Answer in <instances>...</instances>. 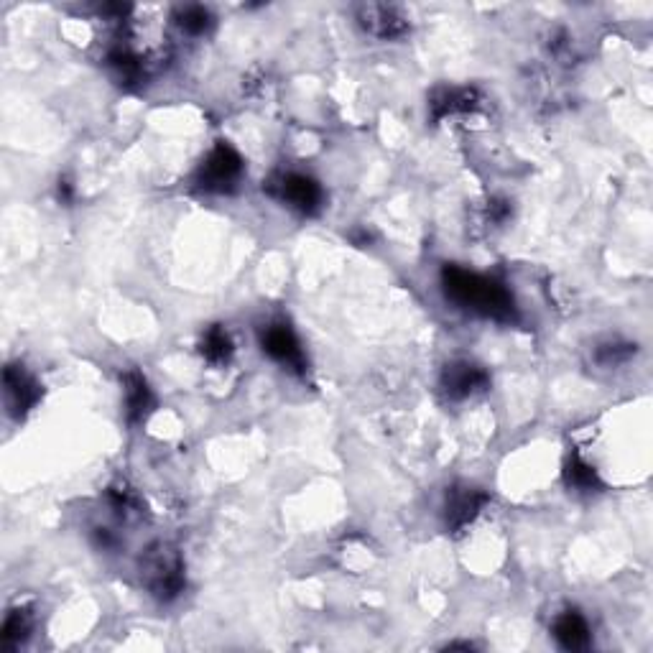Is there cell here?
Here are the masks:
<instances>
[{"label":"cell","instance_id":"obj_1","mask_svg":"<svg viewBox=\"0 0 653 653\" xmlns=\"http://www.w3.org/2000/svg\"><path fill=\"white\" fill-rule=\"evenodd\" d=\"M442 286L449 301L465 312L480 314L495 322H516L518 309L513 294L490 276H480L460 266H444Z\"/></svg>","mask_w":653,"mask_h":653},{"label":"cell","instance_id":"obj_2","mask_svg":"<svg viewBox=\"0 0 653 653\" xmlns=\"http://www.w3.org/2000/svg\"><path fill=\"white\" fill-rule=\"evenodd\" d=\"M240 177H243V159L228 143H217L205 159V164L199 166L197 184L205 192H233L238 187Z\"/></svg>","mask_w":653,"mask_h":653},{"label":"cell","instance_id":"obj_3","mask_svg":"<svg viewBox=\"0 0 653 653\" xmlns=\"http://www.w3.org/2000/svg\"><path fill=\"white\" fill-rule=\"evenodd\" d=\"M143 572H146L148 590L154 592L159 600L169 602L184 590L182 562H179L177 554H171V551H151L146 564H143Z\"/></svg>","mask_w":653,"mask_h":653},{"label":"cell","instance_id":"obj_4","mask_svg":"<svg viewBox=\"0 0 653 653\" xmlns=\"http://www.w3.org/2000/svg\"><path fill=\"white\" fill-rule=\"evenodd\" d=\"M261 347L268 358L294 370V373H304V368H307V358H304L299 337L294 335V330L286 322H271L268 327H263Z\"/></svg>","mask_w":653,"mask_h":653},{"label":"cell","instance_id":"obj_5","mask_svg":"<svg viewBox=\"0 0 653 653\" xmlns=\"http://www.w3.org/2000/svg\"><path fill=\"white\" fill-rule=\"evenodd\" d=\"M268 189H271L281 202H286V205L294 207V210L304 212V215H314V212L322 207V187H319L312 177H304V174H294V171H291V174H279V177L268 184Z\"/></svg>","mask_w":653,"mask_h":653},{"label":"cell","instance_id":"obj_6","mask_svg":"<svg viewBox=\"0 0 653 653\" xmlns=\"http://www.w3.org/2000/svg\"><path fill=\"white\" fill-rule=\"evenodd\" d=\"M3 396H6L8 414L13 419H23L41 398V386L31 373L23 370V365H8L3 373Z\"/></svg>","mask_w":653,"mask_h":653},{"label":"cell","instance_id":"obj_7","mask_svg":"<svg viewBox=\"0 0 653 653\" xmlns=\"http://www.w3.org/2000/svg\"><path fill=\"white\" fill-rule=\"evenodd\" d=\"M488 383V373L480 365L467 363V360L447 365L442 373V388L452 401H465V398L475 396L477 391H483Z\"/></svg>","mask_w":653,"mask_h":653},{"label":"cell","instance_id":"obj_8","mask_svg":"<svg viewBox=\"0 0 653 653\" xmlns=\"http://www.w3.org/2000/svg\"><path fill=\"white\" fill-rule=\"evenodd\" d=\"M358 21L370 36L383 41L401 39L411 29L409 21L401 16V11L391 6H363L358 13Z\"/></svg>","mask_w":653,"mask_h":653},{"label":"cell","instance_id":"obj_9","mask_svg":"<svg viewBox=\"0 0 653 653\" xmlns=\"http://www.w3.org/2000/svg\"><path fill=\"white\" fill-rule=\"evenodd\" d=\"M485 503H488V495H485L483 490H475V488L449 490L447 508H444L447 529L452 531L467 529V526L477 518V513L483 511Z\"/></svg>","mask_w":653,"mask_h":653},{"label":"cell","instance_id":"obj_10","mask_svg":"<svg viewBox=\"0 0 653 653\" xmlns=\"http://www.w3.org/2000/svg\"><path fill=\"white\" fill-rule=\"evenodd\" d=\"M125 386V411H128V419L136 424V421H143L154 406V393L148 388V381L143 378L138 370H131L125 373L123 378Z\"/></svg>","mask_w":653,"mask_h":653},{"label":"cell","instance_id":"obj_11","mask_svg":"<svg viewBox=\"0 0 653 653\" xmlns=\"http://www.w3.org/2000/svg\"><path fill=\"white\" fill-rule=\"evenodd\" d=\"M554 638L567 651H582L590 646V625L577 610H567L554 623Z\"/></svg>","mask_w":653,"mask_h":653},{"label":"cell","instance_id":"obj_12","mask_svg":"<svg viewBox=\"0 0 653 653\" xmlns=\"http://www.w3.org/2000/svg\"><path fill=\"white\" fill-rule=\"evenodd\" d=\"M477 105V92L475 90H439L437 95L432 97V103H429V108H432V118L434 120H444L447 115H455V113H467V110H472Z\"/></svg>","mask_w":653,"mask_h":653},{"label":"cell","instance_id":"obj_13","mask_svg":"<svg viewBox=\"0 0 653 653\" xmlns=\"http://www.w3.org/2000/svg\"><path fill=\"white\" fill-rule=\"evenodd\" d=\"M202 355H205V360H210L212 365H222L233 358V340H230L225 327L215 324V327L207 330L205 340H202Z\"/></svg>","mask_w":653,"mask_h":653},{"label":"cell","instance_id":"obj_14","mask_svg":"<svg viewBox=\"0 0 653 653\" xmlns=\"http://www.w3.org/2000/svg\"><path fill=\"white\" fill-rule=\"evenodd\" d=\"M31 628H34V620H31L29 610L23 608L11 610L6 623H3V646L6 648L21 646V643L29 638Z\"/></svg>","mask_w":653,"mask_h":653},{"label":"cell","instance_id":"obj_15","mask_svg":"<svg viewBox=\"0 0 653 653\" xmlns=\"http://www.w3.org/2000/svg\"><path fill=\"white\" fill-rule=\"evenodd\" d=\"M564 475H567V483L572 485V488H577V490L600 488V480H597L595 467L587 465V462L582 460L580 455L569 457L567 470H564Z\"/></svg>","mask_w":653,"mask_h":653},{"label":"cell","instance_id":"obj_16","mask_svg":"<svg viewBox=\"0 0 653 653\" xmlns=\"http://www.w3.org/2000/svg\"><path fill=\"white\" fill-rule=\"evenodd\" d=\"M177 23L179 29L187 31V34L199 36L212 26V16L205 6H184L177 11Z\"/></svg>","mask_w":653,"mask_h":653},{"label":"cell","instance_id":"obj_17","mask_svg":"<svg viewBox=\"0 0 653 653\" xmlns=\"http://www.w3.org/2000/svg\"><path fill=\"white\" fill-rule=\"evenodd\" d=\"M636 355V345H620V342H608L597 350V363L605 365V368H615V365H623Z\"/></svg>","mask_w":653,"mask_h":653},{"label":"cell","instance_id":"obj_18","mask_svg":"<svg viewBox=\"0 0 653 653\" xmlns=\"http://www.w3.org/2000/svg\"><path fill=\"white\" fill-rule=\"evenodd\" d=\"M59 199L72 202V187H69V182H59Z\"/></svg>","mask_w":653,"mask_h":653}]
</instances>
